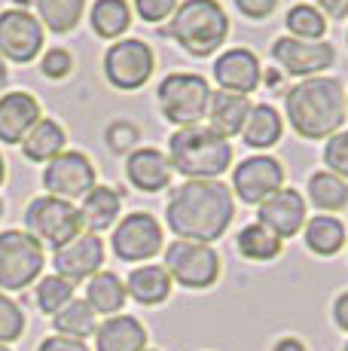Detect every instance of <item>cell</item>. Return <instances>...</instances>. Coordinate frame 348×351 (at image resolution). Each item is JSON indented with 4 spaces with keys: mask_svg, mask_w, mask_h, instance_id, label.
<instances>
[{
    "mask_svg": "<svg viewBox=\"0 0 348 351\" xmlns=\"http://www.w3.org/2000/svg\"><path fill=\"white\" fill-rule=\"evenodd\" d=\"M52 327L58 336H71V339H89L98 330V315L86 300H71L58 315H52Z\"/></svg>",
    "mask_w": 348,
    "mask_h": 351,
    "instance_id": "4316f807",
    "label": "cell"
},
{
    "mask_svg": "<svg viewBox=\"0 0 348 351\" xmlns=\"http://www.w3.org/2000/svg\"><path fill=\"white\" fill-rule=\"evenodd\" d=\"M236 6H238V12L247 16V19H266V16L275 12L278 0H236Z\"/></svg>",
    "mask_w": 348,
    "mask_h": 351,
    "instance_id": "f35d334b",
    "label": "cell"
},
{
    "mask_svg": "<svg viewBox=\"0 0 348 351\" xmlns=\"http://www.w3.org/2000/svg\"><path fill=\"white\" fill-rule=\"evenodd\" d=\"M306 245L318 256H333L345 245V226L343 220L330 217V214H318L306 223Z\"/></svg>",
    "mask_w": 348,
    "mask_h": 351,
    "instance_id": "83f0119b",
    "label": "cell"
},
{
    "mask_svg": "<svg viewBox=\"0 0 348 351\" xmlns=\"http://www.w3.org/2000/svg\"><path fill=\"white\" fill-rule=\"evenodd\" d=\"M37 16L43 19V25L55 34H68L79 25L83 19L86 0H34Z\"/></svg>",
    "mask_w": 348,
    "mask_h": 351,
    "instance_id": "4dcf8cb0",
    "label": "cell"
},
{
    "mask_svg": "<svg viewBox=\"0 0 348 351\" xmlns=\"http://www.w3.org/2000/svg\"><path fill=\"white\" fill-rule=\"evenodd\" d=\"M0 214H3V202H0Z\"/></svg>",
    "mask_w": 348,
    "mask_h": 351,
    "instance_id": "7dc6e473",
    "label": "cell"
},
{
    "mask_svg": "<svg viewBox=\"0 0 348 351\" xmlns=\"http://www.w3.org/2000/svg\"><path fill=\"white\" fill-rule=\"evenodd\" d=\"M272 58L293 77H314V73L327 71L336 58L330 43L321 40H297V37H278L272 43Z\"/></svg>",
    "mask_w": 348,
    "mask_h": 351,
    "instance_id": "5bb4252c",
    "label": "cell"
},
{
    "mask_svg": "<svg viewBox=\"0 0 348 351\" xmlns=\"http://www.w3.org/2000/svg\"><path fill=\"white\" fill-rule=\"evenodd\" d=\"M287 31L297 40H321L327 31V19L321 10H314L309 3H297L290 12H287Z\"/></svg>",
    "mask_w": 348,
    "mask_h": 351,
    "instance_id": "836d02e7",
    "label": "cell"
},
{
    "mask_svg": "<svg viewBox=\"0 0 348 351\" xmlns=\"http://www.w3.org/2000/svg\"><path fill=\"white\" fill-rule=\"evenodd\" d=\"M40 123V104L28 92H6L0 98V141L22 144L25 134Z\"/></svg>",
    "mask_w": 348,
    "mask_h": 351,
    "instance_id": "ac0fdd59",
    "label": "cell"
},
{
    "mask_svg": "<svg viewBox=\"0 0 348 351\" xmlns=\"http://www.w3.org/2000/svg\"><path fill=\"white\" fill-rule=\"evenodd\" d=\"M3 174H6V165H3V156H0V184H3Z\"/></svg>",
    "mask_w": 348,
    "mask_h": 351,
    "instance_id": "f6af8a7d",
    "label": "cell"
},
{
    "mask_svg": "<svg viewBox=\"0 0 348 351\" xmlns=\"http://www.w3.org/2000/svg\"><path fill=\"white\" fill-rule=\"evenodd\" d=\"M43 49V25L37 16L25 10H6L0 12V56L10 62H31Z\"/></svg>",
    "mask_w": 348,
    "mask_h": 351,
    "instance_id": "7c38bea8",
    "label": "cell"
},
{
    "mask_svg": "<svg viewBox=\"0 0 348 351\" xmlns=\"http://www.w3.org/2000/svg\"><path fill=\"white\" fill-rule=\"evenodd\" d=\"M165 272L171 275V281L190 287V290H205L217 281L220 275V256L211 245L202 241H186L177 239L165 251Z\"/></svg>",
    "mask_w": 348,
    "mask_h": 351,
    "instance_id": "ba28073f",
    "label": "cell"
},
{
    "mask_svg": "<svg viewBox=\"0 0 348 351\" xmlns=\"http://www.w3.org/2000/svg\"><path fill=\"white\" fill-rule=\"evenodd\" d=\"M272 351H306V346L297 339V336H284V339L275 342V348Z\"/></svg>",
    "mask_w": 348,
    "mask_h": 351,
    "instance_id": "7bdbcfd3",
    "label": "cell"
},
{
    "mask_svg": "<svg viewBox=\"0 0 348 351\" xmlns=\"http://www.w3.org/2000/svg\"><path fill=\"white\" fill-rule=\"evenodd\" d=\"M37 308L46 315H58L64 306L73 300V285L71 281H64L62 275H46V278L37 281Z\"/></svg>",
    "mask_w": 348,
    "mask_h": 351,
    "instance_id": "d6a6232c",
    "label": "cell"
},
{
    "mask_svg": "<svg viewBox=\"0 0 348 351\" xmlns=\"http://www.w3.org/2000/svg\"><path fill=\"white\" fill-rule=\"evenodd\" d=\"M25 226L40 245H49L52 251L64 247L83 232L79 208H73L68 199H58V195H40L31 202L25 211Z\"/></svg>",
    "mask_w": 348,
    "mask_h": 351,
    "instance_id": "5b68a950",
    "label": "cell"
},
{
    "mask_svg": "<svg viewBox=\"0 0 348 351\" xmlns=\"http://www.w3.org/2000/svg\"><path fill=\"white\" fill-rule=\"evenodd\" d=\"M333 321H336L339 327L348 333V290L345 293H339L336 302H333Z\"/></svg>",
    "mask_w": 348,
    "mask_h": 351,
    "instance_id": "60d3db41",
    "label": "cell"
},
{
    "mask_svg": "<svg viewBox=\"0 0 348 351\" xmlns=\"http://www.w3.org/2000/svg\"><path fill=\"white\" fill-rule=\"evenodd\" d=\"M208 101V80L199 77V73H169L159 83V107H162L165 119H171L180 128L196 125L199 119H205Z\"/></svg>",
    "mask_w": 348,
    "mask_h": 351,
    "instance_id": "52a82bcc",
    "label": "cell"
},
{
    "mask_svg": "<svg viewBox=\"0 0 348 351\" xmlns=\"http://www.w3.org/2000/svg\"><path fill=\"white\" fill-rule=\"evenodd\" d=\"M119 211H123V195L110 186H92V193L86 195L83 208H79V220H83V229L101 232L116 223Z\"/></svg>",
    "mask_w": 348,
    "mask_h": 351,
    "instance_id": "603a6c76",
    "label": "cell"
},
{
    "mask_svg": "<svg viewBox=\"0 0 348 351\" xmlns=\"http://www.w3.org/2000/svg\"><path fill=\"white\" fill-rule=\"evenodd\" d=\"M309 199L321 211H339L348 205V184L333 171H318L309 178Z\"/></svg>",
    "mask_w": 348,
    "mask_h": 351,
    "instance_id": "1f68e13d",
    "label": "cell"
},
{
    "mask_svg": "<svg viewBox=\"0 0 348 351\" xmlns=\"http://www.w3.org/2000/svg\"><path fill=\"white\" fill-rule=\"evenodd\" d=\"M232 190L220 180H186L184 186L171 190L165 217L177 239L211 245L232 223Z\"/></svg>",
    "mask_w": 348,
    "mask_h": 351,
    "instance_id": "6da1fadb",
    "label": "cell"
},
{
    "mask_svg": "<svg viewBox=\"0 0 348 351\" xmlns=\"http://www.w3.org/2000/svg\"><path fill=\"white\" fill-rule=\"evenodd\" d=\"M71 67H73V62H71V52L68 49H49L43 56V62H40V71L46 73L49 80H62V77H68L71 73Z\"/></svg>",
    "mask_w": 348,
    "mask_h": 351,
    "instance_id": "8d00e7d4",
    "label": "cell"
},
{
    "mask_svg": "<svg viewBox=\"0 0 348 351\" xmlns=\"http://www.w3.org/2000/svg\"><path fill=\"white\" fill-rule=\"evenodd\" d=\"M25 333V315L18 302H12L6 293H0V346L16 342Z\"/></svg>",
    "mask_w": 348,
    "mask_h": 351,
    "instance_id": "e575fe53",
    "label": "cell"
},
{
    "mask_svg": "<svg viewBox=\"0 0 348 351\" xmlns=\"http://www.w3.org/2000/svg\"><path fill=\"white\" fill-rule=\"evenodd\" d=\"M22 150L31 162H52L58 153H64V128L52 119H40V123L25 134Z\"/></svg>",
    "mask_w": 348,
    "mask_h": 351,
    "instance_id": "484cf974",
    "label": "cell"
},
{
    "mask_svg": "<svg viewBox=\"0 0 348 351\" xmlns=\"http://www.w3.org/2000/svg\"><path fill=\"white\" fill-rule=\"evenodd\" d=\"M6 86V64H3V56H0V89Z\"/></svg>",
    "mask_w": 348,
    "mask_h": 351,
    "instance_id": "ee69618b",
    "label": "cell"
},
{
    "mask_svg": "<svg viewBox=\"0 0 348 351\" xmlns=\"http://www.w3.org/2000/svg\"><path fill=\"white\" fill-rule=\"evenodd\" d=\"M345 351H348V342H345Z\"/></svg>",
    "mask_w": 348,
    "mask_h": 351,
    "instance_id": "c3c4849f",
    "label": "cell"
},
{
    "mask_svg": "<svg viewBox=\"0 0 348 351\" xmlns=\"http://www.w3.org/2000/svg\"><path fill=\"white\" fill-rule=\"evenodd\" d=\"M324 162L336 178H348V132H336L324 147Z\"/></svg>",
    "mask_w": 348,
    "mask_h": 351,
    "instance_id": "d590c367",
    "label": "cell"
},
{
    "mask_svg": "<svg viewBox=\"0 0 348 351\" xmlns=\"http://www.w3.org/2000/svg\"><path fill=\"white\" fill-rule=\"evenodd\" d=\"M266 229L278 235L281 241L297 235L306 223V199L297 190H284L281 186L278 193H272L266 202H260V220Z\"/></svg>",
    "mask_w": 348,
    "mask_h": 351,
    "instance_id": "2e32d148",
    "label": "cell"
},
{
    "mask_svg": "<svg viewBox=\"0 0 348 351\" xmlns=\"http://www.w3.org/2000/svg\"><path fill=\"white\" fill-rule=\"evenodd\" d=\"M330 19H348V0H318Z\"/></svg>",
    "mask_w": 348,
    "mask_h": 351,
    "instance_id": "b9f144b4",
    "label": "cell"
},
{
    "mask_svg": "<svg viewBox=\"0 0 348 351\" xmlns=\"http://www.w3.org/2000/svg\"><path fill=\"white\" fill-rule=\"evenodd\" d=\"M0 351H10V348H6V346H0Z\"/></svg>",
    "mask_w": 348,
    "mask_h": 351,
    "instance_id": "bcb514c9",
    "label": "cell"
},
{
    "mask_svg": "<svg viewBox=\"0 0 348 351\" xmlns=\"http://www.w3.org/2000/svg\"><path fill=\"white\" fill-rule=\"evenodd\" d=\"M125 300H129V290H125L123 278L113 272H98L89 278L86 285V302L92 306L95 315H107L113 318L116 312H123Z\"/></svg>",
    "mask_w": 348,
    "mask_h": 351,
    "instance_id": "cb8c5ba5",
    "label": "cell"
},
{
    "mask_svg": "<svg viewBox=\"0 0 348 351\" xmlns=\"http://www.w3.org/2000/svg\"><path fill=\"white\" fill-rule=\"evenodd\" d=\"M135 10L144 22H162L177 10V0H135Z\"/></svg>",
    "mask_w": 348,
    "mask_h": 351,
    "instance_id": "74e56055",
    "label": "cell"
},
{
    "mask_svg": "<svg viewBox=\"0 0 348 351\" xmlns=\"http://www.w3.org/2000/svg\"><path fill=\"white\" fill-rule=\"evenodd\" d=\"M104 73L116 89L132 92L150 80L153 73V49L144 40H119L107 49L104 56Z\"/></svg>",
    "mask_w": 348,
    "mask_h": 351,
    "instance_id": "9c48e42d",
    "label": "cell"
},
{
    "mask_svg": "<svg viewBox=\"0 0 348 351\" xmlns=\"http://www.w3.org/2000/svg\"><path fill=\"white\" fill-rule=\"evenodd\" d=\"M287 119L306 141L333 138L345 119V92L339 80L309 77L287 92Z\"/></svg>",
    "mask_w": 348,
    "mask_h": 351,
    "instance_id": "7a4b0ae2",
    "label": "cell"
},
{
    "mask_svg": "<svg viewBox=\"0 0 348 351\" xmlns=\"http://www.w3.org/2000/svg\"><path fill=\"white\" fill-rule=\"evenodd\" d=\"M43 245L31 232H0V290H25L43 272Z\"/></svg>",
    "mask_w": 348,
    "mask_h": 351,
    "instance_id": "8992f818",
    "label": "cell"
},
{
    "mask_svg": "<svg viewBox=\"0 0 348 351\" xmlns=\"http://www.w3.org/2000/svg\"><path fill=\"white\" fill-rule=\"evenodd\" d=\"M37 351H89L83 339H71V336H46Z\"/></svg>",
    "mask_w": 348,
    "mask_h": 351,
    "instance_id": "ab89813d",
    "label": "cell"
},
{
    "mask_svg": "<svg viewBox=\"0 0 348 351\" xmlns=\"http://www.w3.org/2000/svg\"><path fill=\"white\" fill-rule=\"evenodd\" d=\"M125 290H129V296L135 302H140V306H159V302H165L171 293V275L165 272V266H156V263L138 266V269H132L129 281H125Z\"/></svg>",
    "mask_w": 348,
    "mask_h": 351,
    "instance_id": "7402d4cb",
    "label": "cell"
},
{
    "mask_svg": "<svg viewBox=\"0 0 348 351\" xmlns=\"http://www.w3.org/2000/svg\"><path fill=\"white\" fill-rule=\"evenodd\" d=\"M125 174L129 180L144 193H156V190H165L171 180V162L162 156L159 150H135L129 156V165H125Z\"/></svg>",
    "mask_w": 348,
    "mask_h": 351,
    "instance_id": "ffe728a7",
    "label": "cell"
},
{
    "mask_svg": "<svg viewBox=\"0 0 348 351\" xmlns=\"http://www.w3.org/2000/svg\"><path fill=\"white\" fill-rule=\"evenodd\" d=\"M165 34L192 56H211L226 43L229 19L217 0H184L174 10V19Z\"/></svg>",
    "mask_w": 348,
    "mask_h": 351,
    "instance_id": "277c9868",
    "label": "cell"
},
{
    "mask_svg": "<svg viewBox=\"0 0 348 351\" xmlns=\"http://www.w3.org/2000/svg\"><path fill=\"white\" fill-rule=\"evenodd\" d=\"M98 351H147V330L132 315H113L95 330Z\"/></svg>",
    "mask_w": 348,
    "mask_h": 351,
    "instance_id": "d6986e66",
    "label": "cell"
},
{
    "mask_svg": "<svg viewBox=\"0 0 348 351\" xmlns=\"http://www.w3.org/2000/svg\"><path fill=\"white\" fill-rule=\"evenodd\" d=\"M147 351H153V348H147Z\"/></svg>",
    "mask_w": 348,
    "mask_h": 351,
    "instance_id": "681fc988",
    "label": "cell"
},
{
    "mask_svg": "<svg viewBox=\"0 0 348 351\" xmlns=\"http://www.w3.org/2000/svg\"><path fill=\"white\" fill-rule=\"evenodd\" d=\"M238 245V254L245 260H253V263H266V260H275L281 254V239L272 229H266L263 223H251L238 232L236 239Z\"/></svg>",
    "mask_w": 348,
    "mask_h": 351,
    "instance_id": "f1b7e54d",
    "label": "cell"
},
{
    "mask_svg": "<svg viewBox=\"0 0 348 351\" xmlns=\"http://www.w3.org/2000/svg\"><path fill=\"white\" fill-rule=\"evenodd\" d=\"M247 113H251V101L247 95H236V92H211V101H208V119L217 134L223 138H232L238 134L247 123Z\"/></svg>",
    "mask_w": 348,
    "mask_h": 351,
    "instance_id": "44dd1931",
    "label": "cell"
},
{
    "mask_svg": "<svg viewBox=\"0 0 348 351\" xmlns=\"http://www.w3.org/2000/svg\"><path fill=\"white\" fill-rule=\"evenodd\" d=\"M284 132V123H281V113L269 104H257L247 113V123L242 128L245 144L253 147V150H263V147H272Z\"/></svg>",
    "mask_w": 348,
    "mask_h": 351,
    "instance_id": "d4e9b609",
    "label": "cell"
},
{
    "mask_svg": "<svg viewBox=\"0 0 348 351\" xmlns=\"http://www.w3.org/2000/svg\"><path fill=\"white\" fill-rule=\"evenodd\" d=\"M214 80L220 83L223 92H236L247 95L260 86V62L251 49H229L217 58L214 64Z\"/></svg>",
    "mask_w": 348,
    "mask_h": 351,
    "instance_id": "e0dca14e",
    "label": "cell"
},
{
    "mask_svg": "<svg viewBox=\"0 0 348 351\" xmlns=\"http://www.w3.org/2000/svg\"><path fill=\"white\" fill-rule=\"evenodd\" d=\"M113 254L125 263H140L150 260L159 254L162 247V226L153 214H129V217L119 220V226L113 229Z\"/></svg>",
    "mask_w": 348,
    "mask_h": 351,
    "instance_id": "30bf717a",
    "label": "cell"
},
{
    "mask_svg": "<svg viewBox=\"0 0 348 351\" xmlns=\"http://www.w3.org/2000/svg\"><path fill=\"white\" fill-rule=\"evenodd\" d=\"M52 266H55V275H62L71 285L92 278L104 266V241L95 232H79L73 241L52 254Z\"/></svg>",
    "mask_w": 348,
    "mask_h": 351,
    "instance_id": "4fadbf2b",
    "label": "cell"
},
{
    "mask_svg": "<svg viewBox=\"0 0 348 351\" xmlns=\"http://www.w3.org/2000/svg\"><path fill=\"white\" fill-rule=\"evenodd\" d=\"M43 186L58 199H86L95 186V168L89 156L83 153H58L55 159L46 165L43 171Z\"/></svg>",
    "mask_w": 348,
    "mask_h": 351,
    "instance_id": "8fae6325",
    "label": "cell"
},
{
    "mask_svg": "<svg viewBox=\"0 0 348 351\" xmlns=\"http://www.w3.org/2000/svg\"><path fill=\"white\" fill-rule=\"evenodd\" d=\"M169 159L184 178L214 180L232 165V147L223 134L205 125L177 128L169 141Z\"/></svg>",
    "mask_w": 348,
    "mask_h": 351,
    "instance_id": "3957f363",
    "label": "cell"
},
{
    "mask_svg": "<svg viewBox=\"0 0 348 351\" xmlns=\"http://www.w3.org/2000/svg\"><path fill=\"white\" fill-rule=\"evenodd\" d=\"M232 186H236L242 202L260 205V202H266L272 193H278L281 186H284V168L272 156H251V159H245L242 165H236Z\"/></svg>",
    "mask_w": 348,
    "mask_h": 351,
    "instance_id": "9a60e30c",
    "label": "cell"
},
{
    "mask_svg": "<svg viewBox=\"0 0 348 351\" xmlns=\"http://www.w3.org/2000/svg\"><path fill=\"white\" fill-rule=\"evenodd\" d=\"M132 25V10L125 0H98L92 6V28L98 37L113 40L119 34H125Z\"/></svg>",
    "mask_w": 348,
    "mask_h": 351,
    "instance_id": "f546056e",
    "label": "cell"
}]
</instances>
